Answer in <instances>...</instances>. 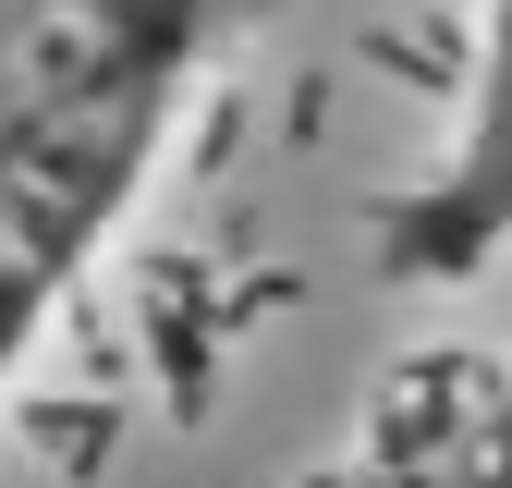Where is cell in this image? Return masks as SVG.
<instances>
[{
	"mask_svg": "<svg viewBox=\"0 0 512 488\" xmlns=\"http://www.w3.org/2000/svg\"><path fill=\"white\" fill-rule=\"evenodd\" d=\"M427 464H452V476H512V366L476 391V415L452 427V440H427Z\"/></svg>",
	"mask_w": 512,
	"mask_h": 488,
	"instance_id": "3",
	"label": "cell"
},
{
	"mask_svg": "<svg viewBox=\"0 0 512 488\" xmlns=\"http://www.w3.org/2000/svg\"><path fill=\"white\" fill-rule=\"evenodd\" d=\"M244 0H0V391L159 183Z\"/></svg>",
	"mask_w": 512,
	"mask_h": 488,
	"instance_id": "1",
	"label": "cell"
},
{
	"mask_svg": "<svg viewBox=\"0 0 512 488\" xmlns=\"http://www.w3.org/2000/svg\"><path fill=\"white\" fill-rule=\"evenodd\" d=\"M366 244H378V281H403V293H452L488 257H512V0H476L452 135L378 208Z\"/></svg>",
	"mask_w": 512,
	"mask_h": 488,
	"instance_id": "2",
	"label": "cell"
}]
</instances>
